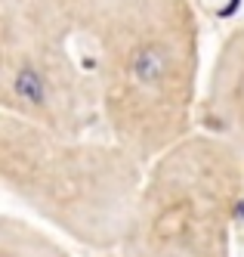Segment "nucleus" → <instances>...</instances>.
Returning <instances> with one entry per match:
<instances>
[{"mask_svg": "<svg viewBox=\"0 0 244 257\" xmlns=\"http://www.w3.org/2000/svg\"><path fill=\"white\" fill-rule=\"evenodd\" d=\"M115 0H0V13H10L25 25L71 41L74 34H93Z\"/></svg>", "mask_w": 244, "mask_h": 257, "instance_id": "nucleus-6", "label": "nucleus"}, {"mask_svg": "<svg viewBox=\"0 0 244 257\" xmlns=\"http://www.w3.org/2000/svg\"><path fill=\"white\" fill-rule=\"evenodd\" d=\"M90 38L111 143L145 164L189 137L201 59L189 0H115Z\"/></svg>", "mask_w": 244, "mask_h": 257, "instance_id": "nucleus-1", "label": "nucleus"}, {"mask_svg": "<svg viewBox=\"0 0 244 257\" xmlns=\"http://www.w3.org/2000/svg\"><path fill=\"white\" fill-rule=\"evenodd\" d=\"M0 105L4 115L68 140H84L102 121L96 78L81 71L68 41L10 13H0Z\"/></svg>", "mask_w": 244, "mask_h": 257, "instance_id": "nucleus-4", "label": "nucleus"}, {"mask_svg": "<svg viewBox=\"0 0 244 257\" xmlns=\"http://www.w3.org/2000/svg\"><path fill=\"white\" fill-rule=\"evenodd\" d=\"M201 118L210 137L244 155V25L232 28L216 53Z\"/></svg>", "mask_w": 244, "mask_h": 257, "instance_id": "nucleus-5", "label": "nucleus"}, {"mask_svg": "<svg viewBox=\"0 0 244 257\" xmlns=\"http://www.w3.org/2000/svg\"><path fill=\"white\" fill-rule=\"evenodd\" d=\"M0 180L34 214L87 248H121L136 198L142 161L118 143L68 140L0 118Z\"/></svg>", "mask_w": 244, "mask_h": 257, "instance_id": "nucleus-2", "label": "nucleus"}, {"mask_svg": "<svg viewBox=\"0 0 244 257\" xmlns=\"http://www.w3.org/2000/svg\"><path fill=\"white\" fill-rule=\"evenodd\" d=\"M0 257H68L50 235L7 214L0 220Z\"/></svg>", "mask_w": 244, "mask_h": 257, "instance_id": "nucleus-7", "label": "nucleus"}, {"mask_svg": "<svg viewBox=\"0 0 244 257\" xmlns=\"http://www.w3.org/2000/svg\"><path fill=\"white\" fill-rule=\"evenodd\" d=\"M241 201L244 155L210 134H189L152 161L121 254L229 257Z\"/></svg>", "mask_w": 244, "mask_h": 257, "instance_id": "nucleus-3", "label": "nucleus"}]
</instances>
